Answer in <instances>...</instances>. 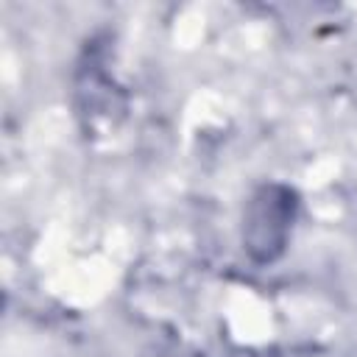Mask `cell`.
<instances>
[{
	"mask_svg": "<svg viewBox=\"0 0 357 357\" xmlns=\"http://www.w3.org/2000/svg\"><path fill=\"white\" fill-rule=\"evenodd\" d=\"M296 218V192L284 184H265L248 201L243 245L257 262H273L287 243Z\"/></svg>",
	"mask_w": 357,
	"mask_h": 357,
	"instance_id": "obj_1",
	"label": "cell"
}]
</instances>
